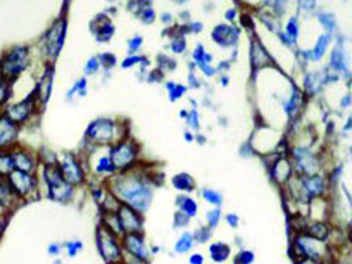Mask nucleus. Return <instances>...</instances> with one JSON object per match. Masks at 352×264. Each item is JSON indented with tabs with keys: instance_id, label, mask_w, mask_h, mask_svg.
I'll use <instances>...</instances> for the list:
<instances>
[{
	"instance_id": "nucleus-28",
	"label": "nucleus",
	"mask_w": 352,
	"mask_h": 264,
	"mask_svg": "<svg viewBox=\"0 0 352 264\" xmlns=\"http://www.w3.org/2000/svg\"><path fill=\"white\" fill-rule=\"evenodd\" d=\"M85 90H87V80L82 77V78H80V80L74 84V87L69 91L67 97L72 98L74 94H78L80 97H84V96H85Z\"/></svg>"
},
{
	"instance_id": "nucleus-14",
	"label": "nucleus",
	"mask_w": 352,
	"mask_h": 264,
	"mask_svg": "<svg viewBox=\"0 0 352 264\" xmlns=\"http://www.w3.org/2000/svg\"><path fill=\"white\" fill-rule=\"evenodd\" d=\"M21 127L12 122L3 112L0 113V150H12L19 144Z\"/></svg>"
},
{
	"instance_id": "nucleus-31",
	"label": "nucleus",
	"mask_w": 352,
	"mask_h": 264,
	"mask_svg": "<svg viewBox=\"0 0 352 264\" xmlns=\"http://www.w3.org/2000/svg\"><path fill=\"white\" fill-rule=\"evenodd\" d=\"M254 260V254L249 250H242L235 257V264H252Z\"/></svg>"
},
{
	"instance_id": "nucleus-44",
	"label": "nucleus",
	"mask_w": 352,
	"mask_h": 264,
	"mask_svg": "<svg viewBox=\"0 0 352 264\" xmlns=\"http://www.w3.org/2000/svg\"><path fill=\"white\" fill-rule=\"evenodd\" d=\"M288 32H289V35H292V36H295V35L298 34V27H296V21H295V20H291V21H289V24H288Z\"/></svg>"
},
{
	"instance_id": "nucleus-16",
	"label": "nucleus",
	"mask_w": 352,
	"mask_h": 264,
	"mask_svg": "<svg viewBox=\"0 0 352 264\" xmlns=\"http://www.w3.org/2000/svg\"><path fill=\"white\" fill-rule=\"evenodd\" d=\"M90 28L98 42H109L115 35V25L105 14L97 16V19L91 21Z\"/></svg>"
},
{
	"instance_id": "nucleus-19",
	"label": "nucleus",
	"mask_w": 352,
	"mask_h": 264,
	"mask_svg": "<svg viewBox=\"0 0 352 264\" xmlns=\"http://www.w3.org/2000/svg\"><path fill=\"white\" fill-rule=\"evenodd\" d=\"M14 170L12 150H0V179H6Z\"/></svg>"
},
{
	"instance_id": "nucleus-32",
	"label": "nucleus",
	"mask_w": 352,
	"mask_h": 264,
	"mask_svg": "<svg viewBox=\"0 0 352 264\" xmlns=\"http://www.w3.org/2000/svg\"><path fill=\"white\" fill-rule=\"evenodd\" d=\"M143 56H139V55H129L123 62H122V69H130V67H133V66H136V65H139V63H142L143 62Z\"/></svg>"
},
{
	"instance_id": "nucleus-23",
	"label": "nucleus",
	"mask_w": 352,
	"mask_h": 264,
	"mask_svg": "<svg viewBox=\"0 0 352 264\" xmlns=\"http://www.w3.org/2000/svg\"><path fill=\"white\" fill-rule=\"evenodd\" d=\"M193 235H190V234H184L181 238H179V241L176 242V245H175V252L176 253H186V252H189L192 248H193Z\"/></svg>"
},
{
	"instance_id": "nucleus-18",
	"label": "nucleus",
	"mask_w": 352,
	"mask_h": 264,
	"mask_svg": "<svg viewBox=\"0 0 352 264\" xmlns=\"http://www.w3.org/2000/svg\"><path fill=\"white\" fill-rule=\"evenodd\" d=\"M101 224L104 228H107L109 232L115 234L116 236L122 238L123 236V232H122V228H120V224H119V219H118V215L116 212H102L101 214Z\"/></svg>"
},
{
	"instance_id": "nucleus-12",
	"label": "nucleus",
	"mask_w": 352,
	"mask_h": 264,
	"mask_svg": "<svg viewBox=\"0 0 352 264\" xmlns=\"http://www.w3.org/2000/svg\"><path fill=\"white\" fill-rule=\"evenodd\" d=\"M119 224L124 234H142L144 232V218L143 214L131 208L127 204H120L119 210L116 211Z\"/></svg>"
},
{
	"instance_id": "nucleus-38",
	"label": "nucleus",
	"mask_w": 352,
	"mask_h": 264,
	"mask_svg": "<svg viewBox=\"0 0 352 264\" xmlns=\"http://www.w3.org/2000/svg\"><path fill=\"white\" fill-rule=\"evenodd\" d=\"M219 217H221V211L219 210H212L207 214V219H208V224H210V228H214L217 227L218 221H219Z\"/></svg>"
},
{
	"instance_id": "nucleus-4",
	"label": "nucleus",
	"mask_w": 352,
	"mask_h": 264,
	"mask_svg": "<svg viewBox=\"0 0 352 264\" xmlns=\"http://www.w3.org/2000/svg\"><path fill=\"white\" fill-rule=\"evenodd\" d=\"M66 30H67V20L65 16H60L52 23L50 30L43 34L42 54L51 65H54V60L60 54V50L65 43Z\"/></svg>"
},
{
	"instance_id": "nucleus-2",
	"label": "nucleus",
	"mask_w": 352,
	"mask_h": 264,
	"mask_svg": "<svg viewBox=\"0 0 352 264\" xmlns=\"http://www.w3.org/2000/svg\"><path fill=\"white\" fill-rule=\"evenodd\" d=\"M31 65V52L27 45H13L0 55V76L14 84Z\"/></svg>"
},
{
	"instance_id": "nucleus-15",
	"label": "nucleus",
	"mask_w": 352,
	"mask_h": 264,
	"mask_svg": "<svg viewBox=\"0 0 352 264\" xmlns=\"http://www.w3.org/2000/svg\"><path fill=\"white\" fill-rule=\"evenodd\" d=\"M12 155H13V162H14V169L27 172V173H35L39 166L38 155L36 153H32L31 150L25 148L20 143L12 148Z\"/></svg>"
},
{
	"instance_id": "nucleus-34",
	"label": "nucleus",
	"mask_w": 352,
	"mask_h": 264,
	"mask_svg": "<svg viewBox=\"0 0 352 264\" xmlns=\"http://www.w3.org/2000/svg\"><path fill=\"white\" fill-rule=\"evenodd\" d=\"M166 88L169 90V96H170V100L173 101V100H176L178 97H181L184 93H185V88L184 87H178V85H175L173 82H169L168 85H166Z\"/></svg>"
},
{
	"instance_id": "nucleus-39",
	"label": "nucleus",
	"mask_w": 352,
	"mask_h": 264,
	"mask_svg": "<svg viewBox=\"0 0 352 264\" xmlns=\"http://www.w3.org/2000/svg\"><path fill=\"white\" fill-rule=\"evenodd\" d=\"M204 197H206L207 201H210V203H212V204H219V203L223 201L221 196H219V195L215 193V192H211V190H206V192H204Z\"/></svg>"
},
{
	"instance_id": "nucleus-8",
	"label": "nucleus",
	"mask_w": 352,
	"mask_h": 264,
	"mask_svg": "<svg viewBox=\"0 0 352 264\" xmlns=\"http://www.w3.org/2000/svg\"><path fill=\"white\" fill-rule=\"evenodd\" d=\"M97 246L101 257L107 264L123 260V249H122L120 238L109 232L102 226H100L97 231Z\"/></svg>"
},
{
	"instance_id": "nucleus-24",
	"label": "nucleus",
	"mask_w": 352,
	"mask_h": 264,
	"mask_svg": "<svg viewBox=\"0 0 352 264\" xmlns=\"http://www.w3.org/2000/svg\"><path fill=\"white\" fill-rule=\"evenodd\" d=\"M178 204H179L182 212H185L186 215H189V217H195L196 215L197 206H196V203L192 199L182 196L181 199H178Z\"/></svg>"
},
{
	"instance_id": "nucleus-13",
	"label": "nucleus",
	"mask_w": 352,
	"mask_h": 264,
	"mask_svg": "<svg viewBox=\"0 0 352 264\" xmlns=\"http://www.w3.org/2000/svg\"><path fill=\"white\" fill-rule=\"evenodd\" d=\"M54 73H55L54 65L47 63L45 72H43L41 80L34 87V93H35V98H36L39 112L43 109V107H45L50 102V98H51V94H52Z\"/></svg>"
},
{
	"instance_id": "nucleus-20",
	"label": "nucleus",
	"mask_w": 352,
	"mask_h": 264,
	"mask_svg": "<svg viewBox=\"0 0 352 264\" xmlns=\"http://www.w3.org/2000/svg\"><path fill=\"white\" fill-rule=\"evenodd\" d=\"M230 253H231V249H230V246L227 243L218 242V243H212L210 246V256L217 263L226 261L230 257Z\"/></svg>"
},
{
	"instance_id": "nucleus-3",
	"label": "nucleus",
	"mask_w": 352,
	"mask_h": 264,
	"mask_svg": "<svg viewBox=\"0 0 352 264\" xmlns=\"http://www.w3.org/2000/svg\"><path fill=\"white\" fill-rule=\"evenodd\" d=\"M42 178L48 189V197L58 203H69L74 196V189L62 176L59 164L42 166Z\"/></svg>"
},
{
	"instance_id": "nucleus-10",
	"label": "nucleus",
	"mask_w": 352,
	"mask_h": 264,
	"mask_svg": "<svg viewBox=\"0 0 352 264\" xmlns=\"http://www.w3.org/2000/svg\"><path fill=\"white\" fill-rule=\"evenodd\" d=\"M59 164L63 179L73 188L81 186L85 182V172L80 160L73 153H63Z\"/></svg>"
},
{
	"instance_id": "nucleus-11",
	"label": "nucleus",
	"mask_w": 352,
	"mask_h": 264,
	"mask_svg": "<svg viewBox=\"0 0 352 264\" xmlns=\"http://www.w3.org/2000/svg\"><path fill=\"white\" fill-rule=\"evenodd\" d=\"M123 254L133 257L143 263H150L151 252L146 243L144 232L142 234H124L120 238Z\"/></svg>"
},
{
	"instance_id": "nucleus-40",
	"label": "nucleus",
	"mask_w": 352,
	"mask_h": 264,
	"mask_svg": "<svg viewBox=\"0 0 352 264\" xmlns=\"http://www.w3.org/2000/svg\"><path fill=\"white\" fill-rule=\"evenodd\" d=\"M60 252H62V246L58 243H51L48 246V254H51V256H59Z\"/></svg>"
},
{
	"instance_id": "nucleus-1",
	"label": "nucleus",
	"mask_w": 352,
	"mask_h": 264,
	"mask_svg": "<svg viewBox=\"0 0 352 264\" xmlns=\"http://www.w3.org/2000/svg\"><path fill=\"white\" fill-rule=\"evenodd\" d=\"M148 176L135 170V166L124 172H118L109 178L108 190L112 192L120 203L130 206L139 212L148 210L153 201V190L147 182Z\"/></svg>"
},
{
	"instance_id": "nucleus-29",
	"label": "nucleus",
	"mask_w": 352,
	"mask_h": 264,
	"mask_svg": "<svg viewBox=\"0 0 352 264\" xmlns=\"http://www.w3.org/2000/svg\"><path fill=\"white\" fill-rule=\"evenodd\" d=\"M143 45V38L142 36H135L131 38L129 42H127V51H129V55H136L140 48Z\"/></svg>"
},
{
	"instance_id": "nucleus-43",
	"label": "nucleus",
	"mask_w": 352,
	"mask_h": 264,
	"mask_svg": "<svg viewBox=\"0 0 352 264\" xmlns=\"http://www.w3.org/2000/svg\"><path fill=\"white\" fill-rule=\"evenodd\" d=\"M227 221H228V224H230L232 228L238 227V224H239V219H238V217H236L235 214H230V215L227 217Z\"/></svg>"
},
{
	"instance_id": "nucleus-21",
	"label": "nucleus",
	"mask_w": 352,
	"mask_h": 264,
	"mask_svg": "<svg viewBox=\"0 0 352 264\" xmlns=\"http://www.w3.org/2000/svg\"><path fill=\"white\" fill-rule=\"evenodd\" d=\"M13 96V84L0 76V108L5 109L8 104H10Z\"/></svg>"
},
{
	"instance_id": "nucleus-30",
	"label": "nucleus",
	"mask_w": 352,
	"mask_h": 264,
	"mask_svg": "<svg viewBox=\"0 0 352 264\" xmlns=\"http://www.w3.org/2000/svg\"><path fill=\"white\" fill-rule=\"evenodd\" d=\"M65 249H66V252H67V254L70 257H74V256H77L82 250V242H80V241L66 242L65 243Z\"/></svg>"
},
{
	"instance_id": "nucleus-9",
	"label": "nucleus",
	"mask_w": 352,
	"mask_h": 264,
	"mask_svg": "<svg viewBox=\"0 0 352 264\" xmlns=\"http://www.w3.org/2000/svg\"><path fill=\"white\" fill-rule=\"evenodd\" d=\"M8 184L24 203L34 197L38 190V176L35 173H27L21 170H13L8 178Z\"/></svg>"
},
{
	"instance_id": "nucleus-47",
	"label": "nucleus",
	"mask_w": 352,
	"mask_h": 264,
	"mask_svg": "<svg viewBox=\"0 0 352 264\" xmlns=\"http://www.w3.org/2000/svg\"><path fill=\"white\" fill-rule=\"evenodd\" d=\"M2 112H3V109H2V108H0V113H2Z\"/></svg>"
},
{
	"instance_id": "nucleus-45",
	"label": "nucleus",
	"mask_w": 352,
	"mask_h": 264,
	"mask_svg": "<svg viewBox=\"0 0 352 264\" xmlns=\"http://www.w3.org/2000/svg\"><path fill=\"white\" fill-rule=\"evenodd\" d=\"M299 264H322V263H320V261H316V260H309V258H306V260L299 261Z\"/></svg>"
},
{
	"instance_id": "nucleus-42",
	"label": "nucleus",
	"mask_w": 352,
	"mask_h": 264,
	"mask_svg": "<svg viewBox=\"0 0 352 264\" xmlns=\"http://www.w3.org/2000/svg\"><path fill=\"white\" fill-rule=\"evenodd\" d=\"M189 263L190 264H203L204 263V257L201 254H199V253H195V254L190 256Z\"/></svg>"
},
{
	"instance_id": "nucleus-46",
	"label": "nucleus",
	"mask_w": 352,
	"mask_h": 264,
	"mask_svg": "<svg viewBox=\"0 0 352 264\" xmlns=\"http://www.w3.org/2000/svg\"><path fill=\"white\" fill-rule=\"evenodd\" d=\"M109 264H127V263H124V261L122 260V261H116V263H109Z\"/></svg>"
},
{
	"instance_id": "nucleus-17",
	"label": "nucleus",
	"mask_w": 352,
	"mask_h": 264,
	"mask_svg": "<svg viewBox=\"0 0 352 264\" xmlns=\"http://www.w3.org/2000/svg\"><path fill=\"white\" fill-rule=\"evenodd\" d=\"M24 201L17 197L6 179H0V208L12 214L16 208H19Z\"/></svg>"
},
{
	"instance_id": "nucleus-37",
	"label": "nucleus",
	"mask_w": 352,
	"mask_h": 264,
	"mask_svg": "<svg viewBox=\"0 0 352 264\" xmlns=\"http://www.w3.org/2000/svg\"><path fill=\"white\" fill-rule=\"evenodd\" d=\"M189 215H186L185 212H178L175 215V227H186L189 224Z\"/></svg>"
},
{
	"instance_id": "nucleus-36",
	"label": "nucleus",
	"mask_w": 352,
	"mask_h": 264,
	"mask_svg": "<svg viewBox=\"0 0 352 264\" xmlns=\"http://www.w3.org/2000/svg\"><path fill=\"white\" fill-rule=\"evenodd\" d=\"M210 238H211V231H210V228H201V230H199V231L193 235V239H196V241L200 242V243L207 242Z\"/></svg>"
},
{
	"instance_id": "nucleus-27",
	"label": "nucleus",
	"mask_w": 352,
	"mask_h": 264,
	"mask_svg": "<svg viewBox=\"0 0 352 264\" xmlns=\"http://www.w3.org/2000/svg\"><path fill=\"white\" fill-rule=\"evenodd\" d=\"M101 69V65L98 62V58L97 56H93L88 59V62L85 63V67H84V73L87 76H93V74H97L98 70Z\"/></svg>"
},
{
	"instance_id": "nucleus-25",
	"label": "nucleus",
	"mask_w": 352,
	"mask_h": 264,
	"mask_svg": "<svg viewBox=\"0 0 352 264\" xmlns=\"http://www.w3.org/2000/svg\"><path fill=\"white\" fill-rule=\"evenodd\" d=\"M97 58H98V62H100L101 67H104L107 70L113 69L116 66V63H118L116 56L113 54H111V52H104V54L98 55Z\"/></svg>"
},
{
	"instance_id": "nucleus-35",
	"label": "nucleus",
	"mask_w": 352,
	"mask_h": 264,
	"mask_svg": "<svg viewBox=\"0 0 352 264\" xmlns=\"http://www.w3.org/2000/svg\"><path fill=\"white\" fill-rule=\"evenodd\" d=\"M327 39H329V36H322L320 41L318 42V45H316V48L314 51V58L315 59H319L323 55V52H324V50L327 47Z\"/></svg>"
},
{
	"instance_id": "nucleus-5",
	"label": "nucleus",
	"mask_w": 352,
	"mask_h": 264,
	"mask_svg": "<svg viewBox=\"0 0 352 264\" xmlns=\"http://www.w3.org/2000/svg\"><path fill=\"white\" fill-rule=\"evenodd\" d=\"M118 124L113 119L100 118L88 124L85 130V140L94 146H112L118 142Z\"/></svg>"
},
{
	"instance_id": "nucleus-22",
	"label": "nucleus",
	"mask_w": 352,
	"mask_h": 264,
	"mask_svg": "<svg viewBox=\"0 0 352 264\" xmlns=\"http://www.w3.org/2000/svg\"><path fill=\"white\" fill-rule=\"evenodd\" d=\"M307 235L315 238V239H318V241L324 242V241H327L329 236H330V230H329V227H327L324 223L316 221V223H314V226L309 227V231H307Z\"/></svg>"
},
{
	"instance_id": "nucleus-26",
	"label": "nucleus",
	"mask_w": 352,
	"mask_h": 264,
	"mask_svg": "<svg viewBox=\"0 0 352 264\" xmlns=\"http://www.w3.org/2000/svg\"><path fill=\"white\" fill-rule=\"evenodd\" d=\"M173 185L178 188V189H182V190H192L193 189V182H192V179L189 178L188 175L175 176V178H173Z\"/></svg>"
},
{
	"instance_id": "nucleus-7",
	"label": "nucleus",
	"mask_w": 352,
	"mask_h": 264,
	"mask_svg": "<svg viewBox=\"0 0 352 264\" xmlns=\"http://www.w3.org/2000/svg\"><path fill=\"white\" fill-rule=\"evenodd\" d=\"M36 112H39V108H38V104H36L34 90L25 98H23L21 101L10 102L3 109V113L12 122L19 124L20 127H23L25 123H28Z\"/></svg>"
},
{
	"instance_id": "nucleus-6",
	"label": "nucleus",
	"mask_w": 352,
	"mask_h": 264,
	"mask_svg": "<svg viewBox=\"0 0 352 264\" xmlns=\"http://www.w3.org/2000/svg\"><path fill=\"white\" fill-rule=\"evenodd\" d=\"M139 146L135 140L123 139L109 147V160L116 172H124L136 165Z\"/></svg>"
},
{
	"instance_id": "nucleus-33",
	"label": "nucleus",
	"mask_w": 352,
	"mask_h": 264,
	"mask_svg": "<svg viewBox=\"0 0 352 264\" xmlns=\"http://www.w3.org/2000/svg\"><path fill=\"white\" fill-rule=\"evenodd\" d=\"M139 17L142 19V21H143L144 24H151V23L155 20V13H154V10H153L150 6H147V8H144V9L139 13Z\"/></svg>"
},
{
	"instance_id": "nucleus-41",
	"label": "nucleus",
	"mask_w": 352,
	"mask_h": 264,
	"mask_svg": "<svg viewBox=\"0 0 352 264\" xmlns=\"http://www.w3.org/2000/svg\"><path fill=\"white\" fill-rule=\"evenodd\" d=\"M161 80H162V73L160 70L151 72L147 77V81H150V82H155V81H161Z\"/></svg>"
}]
</instances>
